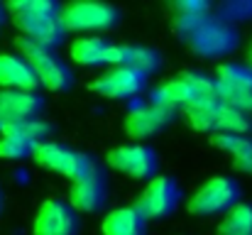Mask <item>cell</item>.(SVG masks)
<instances>
[{
	"mask_svg": "<svg viewBox=\"0 0 252 235\" xmlns=\"http://www.w3.org/2000/svg\"><path fill=\"white\" fill-rule=\"evenodd\" d=\"M105 201H108V174H105L103 164L95 159L93 167L81 179L71 181L69 203L79 213H95L105 206Z\"/></svg>",
	"mask_w": 252,
	"mask_h": 235,
	"instance_id": "11",
	"label": "cell"
},
{
	"mask_svg": "<svg viewBox=\"0 0 252 235\" xmlns=\"http://www.w3.org/2000/svg\"><path fill=\"white\" fill-rule=\"evenodd\" d=\"M17 52L30 62L32 71L39 78V86L49 88V91H69L74 83V74L69 69V64L57 54V49L52 47H42L34 44L25 37L17 39Z\"/></svg>",
	"mask_w": 252,
	"mask_h": 235,
	"instance_id": "5",
	"label": "cell"
},
{
	"mask_svg": "<svg viewBox=\"0 0 252 235\" xmlns=\"http://www.w3.org/2000/svg\"><path fill=\"white\" fill-rule=\"evenodd\" d=\"M103 235H145L147 233V218L137 206H123L110 211L103 223H100Z\"/></svg>",
	"mask_w": 252,
	"mask_h": 235,
	"instance_id": "19",
	"label": "cell"
},
{
	"mask_svg": "<svg viewBox=\"0 0 252 235\" xmlns=\"http://www.w3.org/2000/svg\"><path fill=\"white\" fill-rule=\"evenodd\" d=\"M248 62H250V67H252V42H250V49H248Z\"/></svg>",
	"mask_w": 252,
	"mask_h": 235,
	"instance_id": "27",
	"label": "cell"
},
{
	"mask_svg": "<svg viewBox=\"0 0 252 235\" xmlns=\"http://www.w3.org/2000/svg\"><path fill=\"white\" fill-rule=\"evenodd\" d=\"M32 159L49 169V171H57L62 176H69L71 181L81 179L86 171L93 167V157L88 152H81V150H74L69 145H62V142H54V140H47V142H39Z\"/></svg>",
	"mask_w": 252,
	"mask_h": 235,
	"instance_id": "9",
	"label": "cell"
},
{
	"mask_svg": "<svg viewBox=\"0 0 252 235\" xmlns=\"http://www.w3.org/2000/svg\"><path fill=\"white\" fill-rule=\"evenodd\" d=\"M179 199H181V189L171 176H155L152 181H147V186L137 196L135 206L142 211V216L147 221L167 218L169 213H174V208L179 206Z\"/></svg>",
	"mask_w": 252,
	"mask_h": 235,
	"instance_id": "16",
	"label": "cell"
},
{
	"mask_svg": "<svg viewBox=\"0 0 252 235\" xmlns=\"http://www.w3.org/2000/svg\"><path fill=\"white\" fill-rule=\"evenodd\" d=\"M79 211L62 199H47L34 216L32 235H76Z\"/></svg>",
	"mask_w": 252,
	"mask_h": 235,
	"instance_id": "17",
	"label": "cell"
},
{
	"mask_svg": "<svg viewBox=\"0 0 252 235\" xmlns=\"http://www.w3.org/2000/svg\"><path fill=\"white\" fill-rule=\"evenodd\" d=\"M218 235H252V203L240 201L235 208H230L220 226H218Z\"/></svg>",
	"mask_w": 252,
	"mask_h": 235,
	"instance_id": "21",
	"label": "cell"
},
{
	"mask_svg": "<svg viewBox=\"0 0 252 235\" xmlns=\"http://www.w3.org/2000/svg\"><path fill=\"white\" fill-rule=\"evenodd\" d=\"M34 150H37V142L27 140L25 135H17V133H10V130L0 133V159L17 162V159L32 157Z\"/></svg>",
	"mask_w": 252,
	"mask_h": 235,
	"instance_id": "22",
	"label": "cell"
},
{
	"mask_svg": "<svg viewBox=\"0 0 252 235\" xmlns=\"http://www.w3.org/2000/svg\"><path fill=\"white\" fill-rule=\"evenodd\" d=\"M120 10L110 2L76 0L64 5L62 20L69 32H105L120 22Z\"/></svg>",
	"mask_w": 252,
	"mask_h": 235,
	"instance_id": "8",
	"label": "cell"
},
{
	"mask_svg": "<svg viewBox=\"0 0 252 235\" xmlns=\"http://www.w3.org/2000/svg\"><path fill=\"white\" fill-rule=\"evenodd\" d=\"M2 206H5V194H2V186H0V213H2Z\"/></svg>",
	"mask_w": 252,
	"mask_h": 235,
	"instance_id": "26",
	"label": "cell"
},
{
	"mask_svg": "<svg viewBox=\"0 0 252 235\" xmlns=\"http://www.w3.org/2000/svg\"><path fill=\"white\" fill-rule=\"evenodd\" d=\"M5 10L10 12L22 37L34 44L57 49L69 32L62 20L64 5L54 0H10L5 2Z\"/></svg>",
	"mask_w": 252,
	"mask_h": 235,
	"instance_id": "1",
	"label": "cell"
},
{
	"mask_svg": "<svg viewBox=\"0 0 252 235\" xmlns=\"http://www.w3.org/2000/svg\"><path fill=\"white\" fill-rule=\"evenodd\" d=\"M47 108L39 88H0V130L42 120Z\"/></svg>",
	"mask_w": 252,
	"mask_h": 235,
	"instance_id": "7",
	"label": "cell"
},
{
	"mask_svg": "<svg viewBox=\"0 0 252 235\" xmlns=\"http://www.w3.org/2000/svg\"><path fill=\"white\" fill-rule=\"evenodd\" d=\"M91 91L103 98H113V101H132L147 91V74L127 64L113 67L91 81Z\"/></svg>",
	"mask_w": 252,
	"mask_h": 235,
	"instance_id": "10",
	"label": "cell"
},
{
	"mask_svg": "<svg viewBox=\"0 0 252 235\" xmlns=\"http://www.w3.org/2000/svg\"><path fill=\"white\" fill-rule=\"evenodd\" d=\"M125 52H127V44H115V42L98 37V34L79 37L69 47V57L81 67H103V64L123 67Z\"/></svg>",
	"mask_w": 252,
	"mask_h": 235,
	"instance_id": "12",
	"label": "cell"
},
{
	"mask_svg": "<svg viewBox=\"0 0 252 235\" xmlns=\"http://www.w3.org/2000/svg\"><path fill=\"white\" fill-rule=\"evenodd\" d=\"M186 120L193 130L211 133V135H250L252 133L250 110L235 108L223 98L186 110Z\"/></svg>",
	"mask_w": 252,
	"mask_h": 235,
	"instance_id": "2",
	"label": "cell"
},
{
	"mask_svg": "<svg viewBox=\"0 0 252 235\" xmlns=\"http://www.w3.org/2000/svg\"><path fill=\"white\" fill-rule=\"evenodd\" d=\"M240 203V184L230 176H211L203 186L193 191L186 208L193 216H216L228 213Z\"/></svg>",
	"mask_w": 252,
	"mask_h": 235,
	"instance_id": "6",
	"label": "cell"
},
{
	"mask_svg": "<svg viewBox=\"0 0 252 235\" xmlns=\"http://www.w3.org/2000/svg\"><path fill=\"white\" fill-rule=\"evenodd\" d=\"M216 86L218 96L243 110L252 108V67L250 64H233L225 62L216 71Z\"/></svg>",
	"mask_w": 252,
	"mask_h": 235,
	"instance_id": "14",
	"label": "cell"
},
{
	"mask_svg": "<svg viewBox=\"0 0 252 235\" xmlns=\"http://www.w3.org/2000/svg\"><path fill=\"white\" fill-rule=\"evenodd\" d=\"M216 98H220L216 76H208L201 71H184L179 76L169 78L167 83H162V88L157 91V101H164L176 110L181 108L184 113L203 103H211Z\"/></svg>",
	"mask_w": 252,
	"mask_h": 235,
	"instance_id": "4",
	"label": "cell"
},
{
	"mask_svg": "<svg viewBox=\"0 0 252 235\" xmlns=\"http://www.w3.org/2000/svg\"><path fill=\"white\" fill-rule=\"evenodd\" d=\"M189 49L196 57H206V59H218V57H228L230 52L238 49L240 44V32L235 27V22H230L228 17H223L220 12H211L203 17V22L191 32V37L186 39Z\"/></svg>",
	"mask_w": 252,
	"mask_h": 235,
	"instance_id": "3",
	"label": "cell"
},
{
	"mask_svg": "<svg viewBox=\"0 0 252 235\" xmlns=\"http://www.w3.org/2000/svg\"><path fill=\"white\" fill-rule=\"evenodd\" d=\"M5 15H7V10H5V5H0V27H2V22H5Z\"/></svg>",
	"mask_w": 252,
	"mask_h": 235,
	"instance_id": "25",
	"label": "cell"
},
{
	"mask_svg": "<svg viewBox=\"0 0 252 235\" xmlns=\"http://www.w3.org/2000/svg\"><path fill=\"white\" fill-rule=\"evenodd\" d=\"M162 54L152 47H142V44H127V52H125V64L127 67H135L140 69L142 74H155L159 67H162Z\"/></svg>",
	"mask_w": 252,
	"mask_h": 235,
	"instance_id": "23",
	"label": "cell"
},
{
	"mask_svg": "<svg viewBox=\"0 0 252 235\" xmlns=\"http://www.w3.org/2000/svg\"><path fill=\"white\" fill-rule=\"evenodd\" d=\"M108 164L123 174H127L130 179H140V181H152L157 176L159 169V159L157 152L147 145H123L108 152Z\"/></svg>",
	"mask_w": 252,
	"mask_h": 235,
	"instance_id": "13",
	"label": "cell"
},
{
	"mask_svg": "<svg viewBox=\"0 0 252 235\" xmlns=\"http://www.w3.org/2000/svg\"><path fill=\"white\" fill-rule=\"evenodd\" d=\"M39 78L30 62L17 54H0V88H37Z\"/></svg>",
	"mask_w": 252,
	"mask_h": 235,
	"instance_id": "18",
	"label": "cell"
},
{
	"mask_svg": "<svg viewBox=\"0 0 252 235\" xmlns=\"http://www.w3.org/2000/svg\"><path fill=\"white\" fill-rule=\"evenodd\" d=\"M176 108L167 105L164 101H152L147 105L135 108L127 118H125V135L132 140H147L157 133H162L164 128H169L176 118Z\"/></svg>",
	"mask_w": 252,
	"mask_h": 235,
	"instance_id": "15",
	"label": "cell"
},
{
	"mask_svg": "<svg viewBox=\"0 0 252 235\" xmlns=\"http://www.w3.org/2000/svg\"><path fill=\"white\" fill-rule=\"evenodd\" d=\"M218 12L223 17H228L230 22H238V20H245L252 15V2H230V5H223Z\"/></svg>",
	"mask_w": 252,
	"mask_h": 235,
	"instance_id": "24",
	"label": "cell"
},
{
	"mask_svg": "<svg viewBox=\"0 0 252 235\" xmlns=\"http://www.w3.org/2000/svg\"><path fill=\"white\" fill-rule=\"evenodd\" d=\"M211 142L230 155L235 169L252 176V135H213Z\"/></svg>",
	"mask_w": 252,
	"mask_h": 235,
	"instance_id": "20",
	"label": "cell"
}]
</instances>
